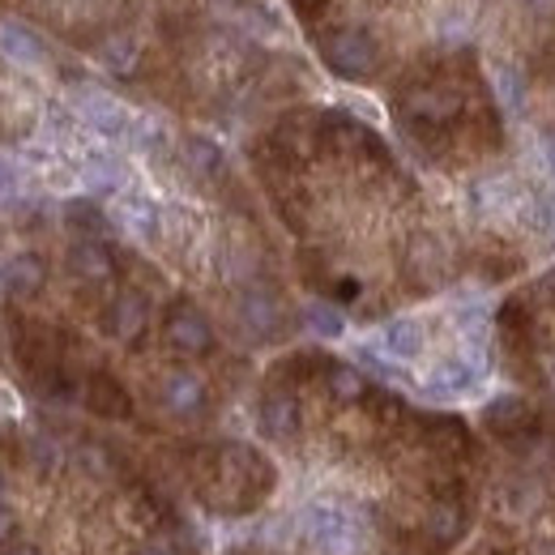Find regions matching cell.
Masks as SVG:
<instances>
[{"label":"cell","mask_w":555,"mask_h":555,"mask_svg":"<svg viewBox=\"0 0 555 555\" xmlns=\"http://www.w3.org/2000/svg\"><path fill=\"white\" fill-rule=\"evenodd\" d=\"M393 120L431 167L470 180L517 150L508 138L504 99L475 43L418 56L393 90Z\"/></svg>","instance_id":"cell-1"},{"label":"cell","mask_w":555,"mask_h":555,"mask_svg":"<svg viewBox=\"0 0 555 555\" xmlns=\"http://www.w3.org/2000/svg\"><path fill=\"white\" fill-rule=\"evenodd\" d=\"M475 26L504 107L555 138V0H479Z\"/></svg>","instance_id":"cell-2"},{"label":"cell","mask_w":555,"mask_h":555,"mask_svg":"<svg viewBox=\"0 0 555 555\" xmlns=\"http://www.w3.org/2000/svg\"><path fill=\"white\" fill-rule=\"evenodd\" d=\"M491 347L517 393L555 415V270L500 299Z\"/></svg>","instance_id":"cell-3"},{"label":"cell","mask_w":555,"mask_h":555,"mask_svg":"<svg viewBox=\"0 0 555 555\" xmlns=\"http://www.w3.org/2000/svg\"><path fill=\"white\" fill-rule=\"evenodd\" d=\"M189 483L209 513L244 517L270 500L278 475L274 462L257 444L222 440V444H206L189 457Z\"/></svg>","instance_id":"cell-4"},{"label":"cell","mask_w":555,"mask_h":555,"mask_svg":"<svg viewBox=\"0 0 555 555\" xmlns=\"http://www.w3.org/2000/svg\"><path fill=\"white\" fill-rule=\"evenodd\" d=\"M299 534L317 555H359L367 547V521L338 500H317L299 513Z\"/></svg>","instance_id":"cell-5"},{"label":"cell","mask_w":555,"mask_h":555,"mask_svg":"<svg viewBox=\"0 0 555 555\" xmlns=\"http://www.w3.org/2000/svg\"><path fill=\"white\" fill-rule=\"evenodd\" d=\"M158 334H163V347L171 350L176 359H184V363L209 359V354L218 350V334H214L209 317L189 299V295H176V299L163 308Z\"/></svg>","instance_id":"cell-6"},{"label":"cell","mask_w":555,"mask_h":555,"mask_svg":"<svg viewBox=\"0 0 555 555\" xmlns=\"http://www.w3.org/2000/svg\"><path fill=\"white\" fill-rule=\"evenodd\" d=\"M154 398H158V406L176 418V423H202V418L209 415L206 376L193 372V367H184V363H180V367H167V372L158 376Z\"/></svg>","instance_id":"cell-7"},{"label":"cell","mask_w":555,"mask_h":555,"mask_svg":"<svg viewBox=\"0 0 555 555\" xmlns=\"http://www.w3.org/2000/svg\"><path fill=\"white\" fill-rule=\"evenodd\" d=\"M99 325H103L107 338H116V343H125V347H138V338L145 334V325H150V299H145L141 291H133V286H120V291L103 304Z\"/></svg>","instance_id":"cell-8"},{"label":"cell","mask_w":555,"mask_h":555,"mask_svg":"<svg viewBox=\"0 0 555 555\" xmlns=\"http://www.w3.org/2000/svg\"><path fill=\"white\" fill-rule=\"evenodd\" d=\"M65 266L81 286H107L116 278V253L103 235H77L65 253Z\"/></svg>","instance_id":"cell-9"},{"label":"cell","mask_w":555,"mask_h":555,"mask_svg":"<svg viewBox=\"0 0 555 555\" xmlns=\"http://www.w3.org/2000/svg\"><path fill=\"white\" fill-rule=\"evenodd\" d=\"M0 286L9 299H35L48 286V261L39 253H17L4 270H0Z\"/></svg>","instance_id":"cell-10"},{"label":"cell","mask_w":555,"mask_h":555,"mask_svg":"<svg viewBox=\"0 0 555 555\" xmlns=\"http://www.w3.org/2000/svg\"><path fill=\"white\" fill-rule=\"evenodd\" d=\"M81 398H86V406H90L94 415H103V418H129L133 415V398H129V389H125L112 372H94V376L86 380Z\"/></svg>","instance_id":"cell-11"},{"label":"cell","mask_w":555,"mask_h":555,"mask_svg":"<svg viewBox=\"0 0 555 555\" xmlns=\"http://www.w3.org/2000/svg\"><path fill=\"white\" fill-rule=\"evenodd\" d=\"M0 56L22 65V69H39L48 61L43 39L35 30H26V26H17V22H0Z\"/></svg>","instance_id":"cell-12"},{"label":"cell","mask_w":555,"mask_h":555,"mask_svg":"<svg viewBox=\"0 0 555 555\" xmlns=\"http://www.w3.org/2000/svg\"><path fill=\"white\" fill-rule=\"evenodd\" d=\"M22 197V167L13 158H0V202H17Z\"/></svg>","instance_id":"cell-13"},{"label":"cell","mask_w":555,"mask_h":555,"mask_svg":"<svg viewBox=\"0 0 555 555\" xmlns=\"http://www.w3.org/2000/svg\"><path fill=\"white\" fill-rule=\"evenodd\" d=\"M133 555H184V552H180L171 539H150V543H141Z\"/></svg>","instance_id":"cell-14"},{"label":"cell","mask_w":555,"mask_h":555,"mask_svg":"<svg viewBox=\"0 0 555 555\" xmlns=\"http://www.w3.org/2000/svg\"><path fill=\"white\" fill-rule=\"evenodd\" d=\"M13 530H17V526H13V513H9L4 504H0V552L9 547V539H13Z\"/></svg>","instance_id":"cell-15"},{"label":"cell","mask_w":555,"mask_h":555,"mask_svg":"<svg viewBox=\"0 0 555 555\" xmlns=\"http://www.w3.org/2000/svg\"><path fill=\"white\" fill-rule=\"evenodd\" d=\"M9 555H39V552H35V547H13Z\"/></svg>","instance_id":"cell-16"},{"label":"cell","mask_w":555,"mask_h":555,"mask_svg":"<svg viewBox=\"0 0 555 555\" xmlns=\"http://www.w3.org/2000/svg\"><path fill=\"white\" fill-rule=\"evenodd\" d=\"M0 504H4V479H0Z\"/></svg>","instance_id":"cell-17"},{"label":"cell","mask_w":555,"mask_h":555,"mask_svg":"<svg viewBox=\"0 0 555 555\" xmlns=\"http://www.w3.org/2000/svg\"><path fill=\"white\" fill-rule=\"evenodd\" d=\"M406 555H415V552H406Z\"/></svg>","instance_id":"cell-18"}]
</instances>
